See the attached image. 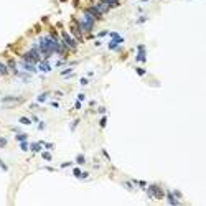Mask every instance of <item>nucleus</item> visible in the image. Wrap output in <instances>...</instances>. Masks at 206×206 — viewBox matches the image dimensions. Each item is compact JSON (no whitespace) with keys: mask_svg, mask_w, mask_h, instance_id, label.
<instances>
[{"mask_svg":"<svg viewBox=\"0 0 206 206\" xmlns=\"http://www.w3.org/2000/svg\"><path fill=\"white\" fill-rule=\"evenodd\" d=\"M94 22H96V18L92 15H89L87 12H84V15H82L81 20H78V23H79V28H81V32H91L92 27H94Z\"/></svg>","mask_w":206,"mask_h":206,"instance_id":"obj_1","label":"nucleus"},{"mask_svg":"<svg viewBox=\"0 0 206 206\" xmlns=\"http://www.w3.org/2000/svg\"><path fill=\"white\" fill-rule=\"evenodd\" d=\"M23 61H27V63H40V51H38V45L36 46H33V49H30L28 53L23 54Z\"/></svg>","mask_w":206,"mask_h":206,"instance_id":"obj_2","label":"nucleus"},{"mask_svg":"<svg viewBox=\"0 0 206 206\" xmlns=\"http://www.w3.org/2000/svg\"><path fill=\"white\" fill-rule=\"evenodd\" d=\"M61 35H63V40H64V43H66V46H68V48H71V49H76L78 43H76V40H74V38H71V36H69V33L63 32Z\"/></svg>","mask_w":206,"mask_h":206,"instance_id":"obj_3","label":"nucleus"},{"mask_svg":"<svg viewBox=\"0 0 206 206\" xmlns=\"http://www.w3.org/2000/svg\"><path fill=\"white\" fill-rule=\"evenodd\" d=\"M148 195L150 196H157V198H163V191L158 188V186H155V185H150L148 186Z\"/></svg>","mask_w":206,"mask_h":206,"instance_id":"obj_4","label":"nucleus"},{"mask_svg":"<svg viewBox=\"0 0 206 206\" xmlns=\"http://www.w3.org/2000/svg\"><path fill=\"white\" fill-rule=\"evenodd\" d=\"M86 12L89 13V15H92L94 18H96V20H99V18H101V15H102V13L99 12V8H97L96 5H94V7H89V8H87Z\"/></svg>","mask_w":206,"mask_h":206,"instance_id":"obj_5","label":"nucleus"},{"mask_svg":"<svg viewBox=\"0 0 206 206\" xmlns=\"http://www.w3.org/2000/svg\"><path fill=\"white\" fill-rule=\"evenodd\" d=\"M139 54H137V61H140V63H143V61L147 60L145 58V46L143 45H139Z\"/></svg>","mask_w":206,"mask_h":206,"instance_id":"obj_6","label":"nucleus"},{"mask_svg":"<svg viewBox=\"0 0 206 206\" xmlns=\"http://www.w3.org/2000/svg\"><path fill=\"white\" fill-rule=\"evenodd\" d=\"M22 66L25 68V69H28L30 73H35V71H36V68H35V64H33V63H27V61H23Z\"/></svg>","mask_w":206,"mask_h":206,"instance_id":"obj_7","label":"nucleus"},{"mask_svg":"<svg viewBox=\"0 0 206 206\" xmlns=\"http://www.w3.org/2000/svg\"><path fill=\"white\" fill-rule=\"evenodd\" d=\"M49 69H51V66L48 64V61H41V63H40V71H43V73H48Z\"/></svg>","mask_w":206,"mask_h":206,"instance_id":"obj_8","label":"nucleus"},{"mask_svg":"<svg viewBox=\"0 0 206 206\" xmlns=\"http://www.w3.org/2000/svg\"><path fill=\"white\" fill-rule=\"evenodd\" d=\"M167 198H168V201H170L172 205H178V200L175 198V195H173V193H167Z\"/></svg>","mask_w":206,"mask_h":206,"instance_id":"obj_9","label":"nucleus"},{"mask_svg":"<svg viewBox=\"0 0 206 206\" xmlns=\"http://www.w3.org/2000/svg\"><path fill=\"white\" fill-rule=\"evenodd\" d=\"M7 73H8V68H7L3 63H0V76H2V74H7Z\"/></svg>","mask_w":206,"mask_h":206,"instance_id":"obj_10","label":"nucleus"},{"mask_svg":"<svg viewBox=\"0 0 206 206\" xmlns=\"http://www.w3.org/2000/svg\"><path fill=\"white\" fill-rule=\"evenodd\" d=\"M119 45L120 43H117V41L114 40V41H111V43H109V48H111V49H119Z\"/></svg>","mask_w":206,"mask_h":206,"instance_id":"obj_11","label":"nucleus"},{"mask_svg":"<svg viewBox=\"0 0 206 206\" xmlns=\"http://www.w3.org/2000/svg\"><path fill=\"white\" fill-rule=\"evenodd\" d=\"M46 97H48V94H46V92L40 94V96H38V102H45V101H46Z\"/></svg>","mask_w":206,"mask_h":206,"instance_id":"obj_12","label":"nucleus"},{"mask_svg":"<svg viewBox=\"0 0 206 206\" xmlns=\"http://www.w3.org/2000/svg\"><path fill=\"white\" fill-rule=\"evenodd\" d=\"M32 150L33 152H40V150H41V145H40V143H32Z\"/></svg>","mask_w":206,"mask_h":206,"instance_id":"obj_13","label":"nucleus"},{"mask_svg":"<svg viewBox=\"0 0 206 206\" xmlns=\"http://www.w3.org/2000/svg\"><path fill=\"white\" fill-rule=\"evenodd\" d=\"M16 140H18V142L27 140V134H18V135H16Z\"/></svg>","mask_w":206,"mask_h":206,"instance_id":"obj_14","label":"nucleus"},{"mask_svg":"<svg viewBox=\"0 0 206 206\" xmlns=\"http://www.w3.org/2000/svg\"><path fill=\"white\" fill-rule=\"evenodd\" d=\"M76 162H78V163H79V165H82V163L86 162V158L82 157V155H78V158H76Z\"/></svg>","mask_w":206,"mask_h":206,"instance_id":"obj_15","label":"nucleus"},{"mask_svg":"<svg viewBox=\"0 0 206 206\" xmlns=\"http://www.w3.org/2000/svg\"><path fill=\"white\" fill-rule=\"evenodd\" d=\"M8 66H10L12 69H13V71L16 73V64H15V61H13V60H10V61H8Z\"/></svg>","mask_w":206,"mask_h":206,"instance_id":"obj_16","label":"nucleus"},{"mask_svg":"<svg viewBox=\"0 0 206 206\" xmlns=\"http://www.w3.org/2000/svg\"><path fill=\"white\" fill-rule=\"evenodd\" d=\"M20 122H22V124H25V125L32 124V120H30V119H27V117H22V119H20Z\"/></svg>","mask_w":206,"mask_h":206,"instance_id":"obj_17","label":"nucleus"},{"mask_svg":"<svg viewBox=\"0 0 206 206\" xmlns=\"http://www.w3.org/2000/svg\"><path fill=\"white\" fill-rule=\"evenodd\" d=\"M20 147H22V150H28V143H27V140L20 142Z\"/></svg>","mask_w":206,"mask_h":206,"instance_id":"obj_18","label":"nucleus"},{"mask_svg":"<svg viewBox=\"0 0 206 206\" xmlns=\"http://www.w3.org/2000/svg\"><path fill=\"white\" fill-rule=\"evenodd\" d=\"M43 158H45V160H51V153H49V152H43Z\"/></svg>","mask_w":206,"mask_h":206,"instance_id":"obj_19","label":"nucleus"},{"mask_svg":"<svg viewBox=\"0 0 206 206\" xmlns=\"http://www.w3.org/2000/svg\"><path fill=\"white\" fill-rule=\"evenodd\" d=\"M137 74H139V76H143V74H145V69H142V68H137Z\"/></svg>","mask_w":206,"mask_h":206,"instance_id":"obj_20","label":"nucleus"},{"mask_svg":"<svg viewBox=\"0 0 206 206\" xmlns=\"http://www.w3.org/2000/svg\"><path fill=\"white\" fill-rule=\"evenodd\" d=\"M69 73H71V68H68V69H64V71H61V74H63V76H68Z\"/></svg>","mask_w":206,"mask_h":206,"instance_id":"obj_21","label":"nucleus"},{"mask_svg":"<svg viewBox=\"0 0 206 206\" xmlns=\"http://www.w3.org/2000/svg\"><path fill=\"white\" fill-rule=\"evenodd\" d=\"M7 145V139H0V147H5Z\"/></svg>","mask_w":206,"mask_h":206,"instance_id":"obj_22","label":"nucleus"},{"mask_svg":"<svg viewBox=\"0 0 206 206\" xmlns=\"http://www.w3.org/2000/svg\"><path fill=\"white\" fill-rule=\"evenodd\" d=\"M106 122H107V119L102 117V119H101V127H106Z\"/></svg>","mask_w":206,"mask_h":206,"instance_id":"obj_23","label":"nucleus"},{"mask_svg":"<svg viewBox=\"0 0 206 206\" xmlns=\"http://www.w3.org/2000/svg\"><path fill=\"white\" fill-rule=\"evenodd\" d=\"M74 175H76V176H81V170H79V168H74Z\"/></svg>","mask_w":206,"mask_h":206,"instance_id":"obj_24","label":"nucleus"},{"mask_svg":"<svg viewBox=\"0 0 206 206\" xmlns=\"http://www.w3.org/2000/svg\"><path fill=\"white\" fill-rule=\"evenodd\" d=\"M0 167H2V170H5V172H7V165L3 163V160H0Z\"/></svg>","mask_w":206,"mask_h":206,"instance_id":"obj_25","label":"nucleus"},{"mask_svg":"<svg viewBox=\"0 0 206 206\" xmlns=\"http://www.w3.org/2000/svg\"><path fill=\"white\" fill-rule=\"evenodd\" d=\"M81 84H82V86H86V84H87V79H86V78H82V79H81Z\"/></svg>","mask_w":206,"mask_h":206,"instance_id":"obj_26","label":"nucleus"},{"mask_svg":"<svg viewBox=\"0 0 206 206\" xmlns=\"http://www.w3.org/2000/svg\"><path fill=\"white\" fill-rule=\"evenodd\" d=\"M38 129H40V130H43V129H45V124H43V122H40V125H38Z\"/></svg>","mask_w":206,"mask_h":206,"instance_id":"obj_27","label":"nucleus"},{"mask_svg":"<svg viewBox=\"0 0 206 206\" xmlns=\"http://www.w3.org/2000/svg\"><path fill=\"white\" fill-rule=\"evenodd\" d=\"M173 195L176 196V198H180V196H181V193H180V191H173Z\"/></svg>","mask_w":206,"mask_h":206,"instance_id":"obj_28","label":"nucleus"}]
</instances>
